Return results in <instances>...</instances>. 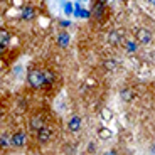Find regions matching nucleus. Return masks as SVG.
I'll return each instance as SVG.
<instances>
[{"mask_svg":"<svg viewBox=\"0 0 155 155\" xmlns=\"http://www.w3.org/2000/svg\"><path fill=\"white\" fill-rule=\"evenodd\" d=\"M121 2H127V0H121Z\"/></svg>","mask_w":155,"mask_h":155,"instance_id":"a211bd4d","label":"nucleus"},{"mask_svg":"<svg viewBox=\"0 0 155 155\" xmlns=\"http://www.w3.org/2000/svg\"><path fill=\"white\" fill-rule=\"evenodd\" d=\"M101 118H103L105 121L113 120V113H111V110H110V108H103V110H101Z\"/></svg>","mask_w":155,"mask_h":155,"instance_id":"6e6552de","label":"nucleus"},{"mask_svg":"<svg viewBox=\"0 0 155 155\" xmlns=\"http://www.w3.org/2000/svg\"><path fill=\"white\" fill-rule=\"evenodd\" d=\"M27 83H29V86L34 88V89L44 88V74H42V71L31 69L27 73Z\"/></svg>","mask_w":155,"mask_h":155,"instance_id":"f257e3e1","label":"nucleus"},{"mask_svg":"<svg viewBox=\"0 0 155 155\" xmlns=\"http://www.w3.org/2000/svg\"><path fill=\"white\" fill-rule=\"evenodd\" d=\"M51 137H52V132H51V128L47 127V125H41V127L37 128V140L41 142V143H47L51 140Z\"/></svg>","mask_w":155,"mask_h":155,"instance_id":"f03ea898","label":"nucleus"},{"mask_svg":"<svg viewBox=\"0 0 155 155\" xmlns=\"http://www.w3.org/2000/svg\"><path fill=\"white\" fill-rule=\"evenodd\" d=\"M69 128L73 130V132H78L79 130V118H74V120L69 121Z\"/></svg>","mask_w":155,"mask_h":155,"instance_id":"f8f14e48","label":"nucleus"},{"mask_svg":"<svg viewBox=\"0 0 155 155\" xmlns=\"http://www.w3.org/2000/svg\"><path fill=\"white\" fill-rule=\"evenodd\" d=\"M0 145H2V147H7V145H10V138H8V137H2V140H0Z\"/></svg>","mask_w":155,"mask_h":155,"instance_id":"4468645a","label":"nucleus"},{"mask_svg":"<svg viewBox=\"0 0 155 155\" xmlns=\"http://www.w3.org/2000/svg\"><path fill=\"white\" fill-rule=\"evenodd\" d=\"M137 39H138L142 44H148L152 41V32L148 29H138L137 31Z\"/></svg>","mask_w":155,"mask_h":155,"instance_id":"39448f33","label":"nucleus"},{"mask_svg":"<svg viewBox=\"0 0 155 155\" xmlns=\"http://www.w3.org/2000/svg\"><path fill=\"white\" fill-rule=\"evenodd\" d=\"M128 51H135V42H128Z\"/></svg>","mask_w":155,"mask_h":155,"instance_id":"dca6fc26","label":"nucleus"},{"mask_svg":"<svg viewBox=\"0 0 155 155\" xmlns=\"http://www.w3.org/2000/svg\"><path fill=\"white\" fill-rule=\"evenodd\" d=\"M8 41H10V32L7 29H0V52L5 51V47L8 46Z\"/></svg>","mask_w":155,"mask_h":155,"instance_id":"423d86ee","label":"nucleus"},{"mask_svg":"<svg viewBox=\"0 0 155 155\" xmlns=\"http://www.w3.org/2000/svg\"><path fill=\"white\" fill-rule=\"evenodd\" d=\"M108 42H110V44H116V42H118V32H116V31H111V32H110Z\"/></svg>","mask_w":155,"mask_h":155,"instance_id":"9b49d317","label":"nucleus"},{"mask_svg":"<svg viewBox=\"0 0 155 155\" xmlns=\"http://www.w3.org/2000/svg\"><path fill=\"white\" fill-rule=\"evenodd\" d=\"M115 66H116V64H115V61H113V62H106V68H108V69H111V68H113V69H115Z\"/></svg>","mask_w":155,"mask_h":155,"instance_id":"2eb2a0df","label":"nucleus"},{"mask_svg":"<svg viewBox=\"0 0 155 155\" xmlns=\"http://www.w3.org/2000/svg\"><path fill=\"white\" fill-rule=\"evenodd\" d=\"M35 15V8L32 7L31 4H25L22 7V12H20V17H22L24 20H32Z\"/></svg>","mask_w":155,"mask_h":155,"instance_id":"20e7f679","label":"nucleus"},{"mask_svg":"<svg viewBox=\"0 0 155 155\" xmlns=\"http://www.w3.org/2000/svg\"><path fill=\"white\" fill-rule=\"evenodd\" d=\"M42 74H44V86L51 84L54 81V73L52 71H42Z\"/></svg>","mask_w":155,"mask_h":155,"instance_id":"0eeeda50","label":"nucleus"},{"mask_svg":"<svg viewBox=\"0 0 155 155\" xmlns=\"http://www.w3.org/2000/svg\"><path fill=\"white\" fill-rule=\"evenodd\" d=\"M42 125V121H41V118H34V120L31 121V128H34V130H37L39 127Z\"/></svg>","mask_w":155,"mask_h":155,"instance_id":"ddd939ff","label":"nucleus"},{"mask_svg":"<svg viewBox=\"0 0 155 155\" xmlns=\"http://www.w3.org/2000/svg\"><path fill=\"white\" fill-rule=\"evenodd\" d=\"M25 140H27V137H25V133H24V132H15L14 135H12V138H10V145L20 148V147L25 145Z\"/></svg>","mask_w":155,"mask_h":155,"instance_id":"7ed1b4c3","label":"nucleus"},{"mask_svg":"<svg viewBox=\"0 0 155 155\" xmlns=\"http://www.w3.org/2000/svg\"><path fill=\"white\" fill-rule=\"evenodd\" d=\"M98 135H100V138L108 140V138H111V135H113V133L110 132L108 128H100V132H98Z\"/></svg>","mask_w":155,"mask_h":155,"instance_id":"1a4fd4ad","label":"nucleus"},{"mask_svg":"<svg viewBox=\"0 0 155 155\" xmlns=\"http://www.w3.org/2000/svg\"><path fill=\"white\" fill-rule=\"evenodd\" d=\"M148 2V5H153V0H147Z\"/></svg>","mask_w":155,"mask_h":155,"instance_id":"f3484780","label":"nucleus"},{"mask_svg":"<svg viewBox=\"0 0 155 155\" xmlns=\"http://www.w3.org/2000/svg\"><path fill=\"white\" fill-rule=\"evenodd\" d=\"M120 96H121V100H123V101H130V100H132V91H130V89H121Z\"/></svg>","mask_w":155,"mask_h":155,"instance_id":"9d476101","label":"nucleus"}]
</instances>
